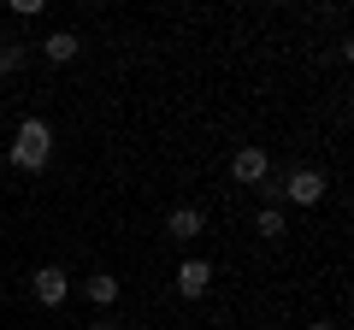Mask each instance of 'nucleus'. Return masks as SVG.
<instances>
[{
	"instance_id": "1",
	"label": "nucleus",
	"mask_w": 354,
	"mask_h": 330,
	"mask_svg": "<svg viewBox=\"0 0 354 330\" xmlns=\"http://www.w3.org/2000/svg\"><path fill=\"white\" fill-rule=\"evenodd\" d=\"M6 159L18 165V171H41V165L53 159V130L41 124V118H24L12 136V148H6Z\"/></svg>"
},
{
	"instance_id": "2",
	"label": "nucleus",
	"mask_w": 354,
	"mask_h": 330,
	"mask_svg": "<svg viewBox=\"0 0 354 330\" xmlns=\"http://www.w3.org/2000/svg\"><path fill=\"white\" fill-rule=\"evenodd\" d=\"M283 195H290L295 206H319V201H325V171H313V165H301V171H290V183H283Z\"/></svg>"
},
{
	"instance_id": "3",
	"label": "nucleus",
	"mask_w": 354,
	"mask_h": 330,
	"mask_svg": "<svg viewBox=\"0 0 354 330\" xmlns=\"http://www.w3.org/2000/svg\"><path fill=\"white\" fill-rule=\"evenodd\" d=\"M207 289H213V266H207V260H183V266H177V295H183V301H201Z\"/></svg>"
},
{
	"instance_id": "4",
	"label": "nucleus",
	"mask_w": 354,
	"mask_h": 330,
	"mask_svg": "<svg viewBox=\"0 0 354 330\" xmlns=\"http://www.w3.org/2000/svg\"><path fill=\"white\" fill-rule=\"evenodd\" d=\"M266 171H272L266 148H236V159H230V177L236 183H266Z\"/></svg>"
},
{
	"instance_id": "5",
	"label": "nucleus",
	"mask_w": 354,
	"mask_h": 330,
	"mask_svg": "<svg viewBox=\"0 0 354 330\" xmlns=\"http://www.w3.org/2000/svg\"><path fill=\"white\" fill-rule=\"evenodd\" d=\"M30 283H36V301H41V307H59L65 295H71V278H65L59 266H41Z\"/></svg>"
},
{
	"instance_id": "6",
	"label": "nucleus",
	"mask_w": 354,
	"mask_h": 330,
	"mask_svg": "<svg viewBox=\"0 0 354 330\" xmlns=\"http://www.w3.org/2000/svg\"><path fill=\"white\" fill-rule=\"evenodd\" d=\"M165 230H171L177 242H195L207 230V218H201V206H171V218H165Z\"/></svg>"
},
{
	"instance_id": "7",
	"label": "nucleus",
	"mask_w": 354,
	"mask_h": 330,
	"mask_svg": "<svg viewBox=\"0 0 354 330\" xmlns=\"http://www.w3.org/2000/svg\"><path fill=\"white\" fill-rule=\"evenodd\" d=\"M77 53H83V41H77L71 30H53V36L41 41V59H48V65H71Z\"/></svg>"
},
{
	"instance_id": "8",
	"label": "nucleus",
	"mask_w": 354,
	"mask_h": 330,
	"mask_svg": "<svg viewBox=\"0 0 354 330\" xmlns=\"http://www.w3.org/2000/svg\"><path fill=\"white\" fill-rule=\"evenodd\" d=\"M83 295H88L95 307H113V301H118V278H106V271H95V278L83 283Z\"/></svg>"
},
{
	"instance_id": "9",
	"label": "nucleus",
	"mask_w": 354,
	"mask_h": 330,
	"mask_svg": "<svg viewBox=\"0 0 354 330\" xmlns=\"http://www.w3.org/2000/svg\"><path fill=\"white\" fill-rule=\"evenodd\" d=\"M30 65V48L24 41H6V48H0V77H18Z\"/></svg>"
},
{
	"instance_id": "10",
	"label": "nucleus",
	"mask_w": 354,
	"mask_h": 330,
	"mask_svg": "<svg viewBox=\"0 0 354 330\" xmlns=\"http://www.w3.org/2000/svg\"><path fill=\"white\" fill-rule=\"evenodd\" d=\"M254 230H260L266 242H278V236H283V213H278V206H260V218H254Z\"/></svg>"
},
{
	"instance_id": "11",
	"label": "nucleus",
	"mask_w": 354,
	"mask_h": 330,
	"mask_svg": "<svg viewBox=\"0 0 354 330\" xmlns=\"http://www.w3.org/2000/svg\"><path fill=\"white\" fill-rule=\"evenodd\" d=\"M83 330H118V324H113V318H95V324H83Z\"/></svg>"
},
{
	"instance_id": "12",
	"label": "nucleus",
	"mask_w": 354,
	"mask_h": 330,
	"mask_svg": "<svg viewBox=\"0 0 354 330\" xmlns=\"http://www.w3.org/2000/svg\"><path fill=\"white\" fill-rule=\"evenodd\" d=\"M313 330H337V324H325V318H319V324H313Z\"/></svg>"
}]
</instances>
